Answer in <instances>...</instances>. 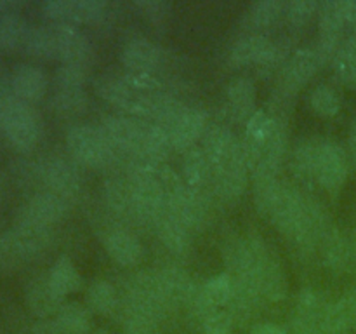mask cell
Returning <instances> with one entry per match:
<instances>
[{
  "label": "cell",
  "mask_w": 356,
  "mask_h": 334,
  "mask_svg": "<svg viewBox=\"0 0 356 334\" xmlns=\"http://www.w3.org/2000/svg\"><path fill=\"white\" fill-rule=\"evenodd\" d=\"M205 334H232L233 315L226 310H216L204 319Z\"/></svg>",
  "instance_id": "cell-44"
},
{
  "label": "cell",
  "mask_w": 356,
  "mask_h": 334,
  "mask_svg": "<svg viewBox=\"0 0 356 334\" xmlns=\"http://www.w3.org/2000/svg\"><path fill=\"white\" fill-rule=\"evenodd\" d=\"M52 233L47 226L16 223L0 237V263H16L40 254L51 244Z\"/></svg>",
  "instance_id": "cell-3"
},
{
  "label": "cell",
  "mask_w": 356,
  "mask_h": 334,
  "mask_svg": "<svg viewBox=\"0 0 356 334\" xmlns=\"http://www.w3.org/2000/svg\"><path fill=\"white\" fill-rule=\"evenodd\" d=\"M334 68H336L337 77L348 84L350 87H356V52L350 51L348 47H341L339 54L334 59Z\"/></svg>",
  "instance_id": "cell-40"
},
{
  "label": "cell",
  "mask_w": 356,
  "mask_h": 334,
  "mask_svg": "<svg viewBox=\"0 0 356 334\" xmlns=\"http://www.w3.org/2000/svg\"><path fill=\"white\" fill-rule=\"evenodd\" d=\"M183 174L188 186L195 190H198L209 180V176H212L211 162L204 150L198 146H191L186 150L183 157Z\"/></svg>",
  "instance_id": "cell-28"
},
{
  "label": "cell",
  "mask_w": 356,
  "mask_h": 334,
  "mask_svg": "<svg viewBox=\"0 0 356 334\" xmlns=\"http://www.w3.org/2000/svg\"><path fill=\"white\" fill-rule=\"evenodd\" d=\"M87 79H89L87 65H79V63H63L56 73L59 87H83Z\"/></svg>",
  "instance_id": "cell-39"
},
{
  "label": "cell",
  "mask_w": 356,
  "mask_h": 334,
  "mask_svg": "<svg viewBox=\"0 0 356 334\" xmlns=\"http://www.w3.org/2000/svg\"><path fill=\"white\" fill-rule=\"evenodd\" d=\"M89 97H87L83 87H59L52 96V106L63 115L80 113L87 108Z\"/></svg>",
  "instance_id": "cell-37"
},
{
  "label": "cell",
  "mask_w": 356,
  "mask_h": 334,
  "mask_svg": "<svg viewBox=\"0 0 356 334\" xmlns=\"http://www.w3.org/2000/svg\"><path fill=\"white\" fill-rule=\"evenodd\" d=\"M118 305V296L113 285L106 280H96L87 289V306L101 315H110Z\"/></svg>",
  "instance_id": "cell-34"
},
{
  "label": "cell",
  "mask_w": 356,
  "mask_h": 334,
  "mask_svg": "<svg viewBox=\"0 0 356 334\" xmlns=\"http://www.w3.org/2000/svg\"><path fill=\"white\" fill-rule=\"evenodd\" d=\"M104 197H106L108 207L125 219H138L132 198V188L129 181L124 180H108L104 184Z\"/></svg>",
  "instance_id": "cell-25"
},
{
  "label": "cell",
  "mask_w": 356,
  "mask_h": 334,
  "mask_svg": "<svg viewBox=\"0 0 356 334\" xmlns=\"http://www.w3.org/2000/svg\"><path fill=\"white\" fill-rule=\"evenodd\" d=\"M101 131L110 141L115 153H132L138 155L139 139H141V120L124 117V115H108L101 122Z\"/></svg>",
  "instance_id": "cell-12"
},
{
  "label": "cell",
  "mask_w": 356,
  "mask_h": 334,
  "mask_svg": "<svg viewBox=\"0 0 356 334\" xmlns=\"http://www.w3.org/2000/svg\"><path fill=\"white\" fill-rule=\"evenodd\" d=\"M322 66L315 47H301L289 56L287 63L284 65L277 86V103L278 106H287L292 97L299 90L302 84L308 82L316 70Z\"/></svg>",
  "instance_id": "cell-5"
},
{
  "label": "cell",
  "mask_w": 356,
  "mask_h": 334,
  "mask_svg": "<svg viewBox=\"0 0 356 334\" xmlns=\"http://www.w3.org/2000/svg\"><path fill=\"white\" fill-rule=\"evenodd\" d=\"M134 6L143 16L152 21L165 19L167 14L170 13V2H165V0H136Z\"/></svg>",
  "instance_id": "cell-45"
},
{
  "label": "cell",
  "mask_w": 356,
  "mask_h": 334,
  "mask_svg": "<svg viewBox=\"0 0 356 334\" xmlns=\"http://www.w3.org/2000/svg\"><path fill=\"white\" fill-rule=\"evenodd\" d=\"M343 3V14L346 23L356 24V0H341Z\"/></svg>",
  "instance_id": "cell-48"
},
{
  "label": "cell",
  "mask_w": 356,
  "mask_h": 334,
  "mask_svg": "<svg viewBox=\"0 0 356 334\" xmlns=\"http://www.w3.org/2000/svg\"><path fill=\"white\" fill-rule=\"evenodd\" d=\"M318 327L322 334H348V331L353 327V322L343 299L325 303Z\"/></svg>",
  "instance_id": "cell-31"
},
{
  "label": "cell",
  "mask_w": 356,
  "mask_h": 334,
  "mask_svg": "<svg viewBox=\"0 0 356 334\" xmlns=\"http://www.w3.org/2000/svg\"><path fill=\"white\" fill-rule=\"evenodd\" d=\"M2 129L7 139L17 150H31L40 138L42 124L37 111L26 101L17 100L16 96H7L3 101Z\"/></svg>",
  "instance_id": "cell-1"
},
{
  "label": "cell",
  "mask_w": 356,
  "mask_h": 334,
  "mask_svg": "<svg viewBox=\"0 0 356 334\" xmlns=\"http://www.w3.org/2000/svg\"><path fill=\"white\" fill-rule=\"evenodd\" d=\"M6 94L0 93V127H2V113H3V101H6Z\"/></svg>",
  "instance_id": "cell-52"
},
{
  "label": "cell",
  "mask_w": 356,
  "mask_h": 334,
  "mask_svg": "<svg viewBox=\"0 0 356 334\" xmlns=\"http://www.w3.org/2000/svg\"><path fill=\"white\" fill-rule=\"evenodd\" d=\"M68 212V198L54 193V191H40L33 195L17 212L16 223H28V225L47 226L58 223Z\"/></svg>",
  "instance_id": "cell-10"
},
{
  "label": "cell",
  "mask_w": 356,
  "mask_h": 334,
  "mask_svg": "<svg viewBox=\"0 0 356 334\" xmlns=\"http://www.w3.org/2000/svg\"><path fill=\"white\" fill-rule=\"evenodd\" d=\"M28 30L30 26L17 13L0 17V51H10L23 45Z\"/></svg>",
  "instance_id": "cell-33"
},
{
  "label": "cell",
  "mask_w": 356,
  "mask_h": 334,
  "mask_svg": "<svg viewBox=\"0 0 356 334\" xmlns=\"http://www.w3.org/2000/svg\"><path fill=\"white\" fill-rule=\"evenodd\" d=\"M256 284L261 298H266L270 301H280L287 294V278H285L284 267L271 247H268L257 264Z\"/></svg>",
  "instance_id": "cell-14"
},
{
  "label": "cell",
  "mask_w": 356,
  "mask_h": 334,
  "mask_svg": "<svg viewBox=\"0 0 356 334\" xmlns=\"http://www.w3.org/2000/svg\"><path fill=\"white\" fill-rule=\"evenodd\" d=\"M21 7V2H16V0H0V17L6 16V14L16 13Z\"/></svg>",
  "instance_id": "cell-50"
},
{
  "label": "cell",
  "mask_w": 356,
  "mask_h": 334,
  "mask_svg": "<svg viewBox=\"0 0 356 334\" xmlns=\"http://www.w3.org/2000/svg\"><path fill=\"white\" fill-rule=\"evenodd\" d=\"M167 131L174 148L188 150L195 146V141L207 131V117L200 108L184 106L179 117L167 127Z\"/></svg>",
  "instance_id": "cell-16"
},
{
  "label": "cell",
  "mask_w": 356,
  "mask_h": 334,
  "mask_svg": "<svg viewBox=\"0 0 356 334\" xmlns=\"http://www.w3.org/2000/svg\"><path fill=\"white\" fill-rule=\"evenodd\" d=\"M10 89L21 101H38L47 90V77L38 66L19 65L14 68L10 79Z\"/></svg>",
  "instance_id": "cell-18"
},
{
  "label": "cell",
  "mask_w": 356,
  "mask_h": 334,
  "mask_svg": "<svg viewBox=\"0 0 356 334\" xmlns=\"http://www.w3.org/2000/svg\"><path fill=\"white\" fill-rule=\"evenodd\" d=\"M228 108L236 120H249L254 113V104H256V86L247 77H236L229 82L228 90Z\"/></svg>",
  "instance_id": "cell-22"
},
{
  "label": "cell",
  "mask_w": 356,
  "mask_h": 334,
  "mask_svg": "<svg viewBox=\"0 0 356 334\" xmlns=\"http://www.w3.org/2000/svg\"><path fill=\"white\" fill-rule=\"evenodd\" d=\"M156 275H159L163 291H165L172 306L176 303H191L195 292L198 291L190 275L177 267H167L156 271Z\"/></svg>",
  "instance_id": "cell-23"
},
{
  "label": "cell",
  "mask_w": 356,
  "mask_h": 334,
  "mask_svg": "<svg viewBox=\"0 0 356 334\" xmlns=\"http://www.w3.org/2000/svg\"><path fill=\"white\" fill-rule=\"evenodd\" d=\"M56 322L65 334H89L90 313L86 306L76 301L63 303L56 315Z\"/></svg>",
  "instance_id": "cell-30"
},
{
  "label": "cell",
  "mask_w": 356,
  "mask_h": 334,
  "mask_svg": "<svg viewBox=\"0 0 356 334\" xmlns=\"http://www.w3.org/2000/svg\"><path fill=\"white\" fill-rule=\"evenodd\" d=\"M320 247L323 261L334 271H350L356 268V247L351 235H344L341 230L330 226Z\"/></svg>",
  "instance_id": "cell-15"
},
{
  "label": "cell",
  "mask_w": 356,
  "mask_h": 334,
  "mask_svg": "<svg viewBox=\"0 0 356 334\" xmlns=\"http://www.w3.org/2000/svg\"><path fill=\"white\" fill-rule=\"evenodd\" d=\"M40 180L49 186V191L68 198L75 195L80 188V173L75 164L61 157H49L38 166Z\"/></svg>",
  "instance_id": "cell-11"
},
{
  "label": "cell",
  "mask_w": 356,
  "mask_h": 334,
  "mask_svg": "<svg viewBox=\"0 0 356 334\" xmlns=\"http://www.w3.org/2000/svg\"><path fill=\"white\" fill-rule=\"evenodd\" d=\"M47 277L54 291L59 296H63V298L75 292L80 287V284H82V277H80L79 270H76V267L68 256L58 257L56 263L52 264L51 271L47 273Z\"/></svg>",
  "instance_id": "cell-26"
},
{
  "label": "cell",
  "mask_w": 356,
  "mask_h": 334,
  "mask_svg": "<svg viewBox=\"0 0 356 334\" xmlns=\"http://www.w3.org/2000/svg\"><path fill=\"white\" fill-rule=\"evenodd\" d=\"M96 90L104 101L115 104V106L122 108V110L127 111L129 106L134 101L136 94L127 84L124 82L122 77H111V75H103L96 80Z\"/></svg>",
  "instance_id": "cell-29"
},
{
  "label": "cell",
  "mask_w": 356,
  "mask_h": 334,
  "mask_svg": "<svg viewBox=\"0 0 356 334\" xmlns=\"http://www.w3.org/2000/svg\"><path fill=\"white\" fill-rule=\"evenodd\" d=\"M250 334H287V333H285L284 327L277 326V324L261 322V324H257V326L252 327Z\"/></svg>",
  "instance_id": "cell-47"
},
{
  "label": "cell",
  "mask_w": 356,
  "mask_h": 334,
  "mask_svg": "<svg viewBox=\"0 0 356 334\" xmlns=\"http://www.w3.org/2000/svg\"><path fill=\"white\" fill-rule=\"evenodd\" d=\"M282 56L284 51L280 45L264 35H247L238 38L229 49V61L238 66L252 63L261 66H275Z\"/></svg>",
  "instance_id": "cell-9"
},
{
  "label": "cell",
  "mask_w": 356,
  "mask_h": 334,
  "mask_svg": "<svg viewBox=\"0 0 356 334\" xmlns=\"http://www.w3.org/2000/svg\"><path fill=\"white\" fill-rule=\"evenodd\" d=\"M124 334H160L159 320L136 312H127L124 320Z\"/></svg>",
  "instance_id": "cell-42"
},
{
  "label": "cell",
  "mask_w": 356,
  "mask_h": 334,
  "mask_svg": "<svg viewBox=\"0 0 356 334\" xmlns=\"http://www.w3.org/2000/svg\"><path fill=\"white\" fill-rule=\"evenodd\" d=\"M155 226L160 240H162L167 249L172 250L174 254L188 253L191 246L190 230L183 223L177 221L172 214H169V211H165V214L155 223Z\"/></svg>",
  "instance_id": "cell-24"
},
{
  "label": "cell",
  "mask_w": 356,
  "mask_h": 334,
  "mask_svg": "<svg viewBox=\"0 0 356 334\" xmlns=\"http://www.w3.org/2000/svg\"><path fill=\"white\" fill-rule=\"evenodd\" d=\"M23 47L38 58H56V37L52 24L51 26H31L24 38Z\"/></svg>",
  "instance_id": "cell-36"
},
{
  "label": "cell",
  "mask_w": 356,
  "mask_h": 334,
  "mask_svg": "<svg viewBox=\"0 0 356 334\" xmlns=\"http://www.w3.org/2000/svg\"><path fill=\"white\" fill-rule=\"evenodd\" d=\"M94 334H110V333H108V331H104V329H99V331H96Z\"/></svg>",
  "instance_id": "cell-53"
},
{
  "label": "cell",
  "mask_w": 356,
  "mask_h": 334,
  "mask_svg": "<svg viewBox=\"0 0 356 334\" xmlns=\"http://www.w3.org/2000/svg\"><path fill=\"white\" fill-rule=\"evenodd\" d=\"M305 197L306 195L301 193L294 184L280 181V184L277 188V193L273 197V202H271L270 209H268L266 216H270L275 226L287 239L294 232L296 225H298L299 218H301Z\"/></svg>",
  "instance_id": "cell-8"
},
{
  "label": "cell",
  "mask_w": 356,
  "mask_h": 334,
  "mask_svg": "<svg viewBox=\"0 0 356 334\" xmlns=\"http://www.w3.org/2000/svg\"><path fill=\"white\" fill-rule=\"evenodd\" d=\"M212 177L218 193L225 200H235L242 195L247 186V173H249V164L242 150V141L236 148L226 153L219 160L211 164Z\"/></svg>",
  "instance_id": "cell-6"
},
{
  "label": "cell",
  "mask_w": 356,
  "mask_h": 334,
  "mask_svg": "<svg viewBox=\"0 0 356 334\" xmlns=\"http://www.w3.org/2000/svg\"><path fill=\"white\" fill-rule=\"evenodd\" d=\"M320 37L343 38V28L346 24L341 0H329L320 3Z\"/></svg>",
  "instance_id": "cell-35"
},
{
  "label": "cell",
  "mask_w": 356,
  "mask_h": 334,
  "mask_svg": "<svg viewBox=\"0 0 356 334\" xmlns=\"http://www.w3.org/2000/svg\"><path fill=\"white\" fill-rule=\"evenodd\" d=\"M320 138H302L292 150L291 167L292 173L301 180L315 177L316 153H318Z\"/></svg>",
  "instance_id": "cell-27"
},
{
  "label": "cell",
  "mask_w": 356,
  "mask_h": 334,
  "mask_svg": "<svg viewBox=\"0 0 356 334\" xmlns=\"http://www.w3.org/2000/svg\"><path fill=\"white\" fill-rule=\"evenodd\" d=\"M170 148H172V141H170L169 131L163 125L141 120V139H139L138 155L134 157H143V159L159 164L169 155Z\"/></svg>",
  "instance_id": "cell-21"
},
{
  "label": "cell",
  "mask_w": 356,
  "mask_h": 334,
  "mask_svg": "<svg viewBox=\"0 0 356 334\" xmlns=\"http://www.w3.org/2000/svg\"><path fill=\"white\" fill-rule=\"evenodd\" d=\"M31 334H65L59 324L56 320H38L33 327H31Z\"/></svg>",
  "instance_id": "cell-46"
},
{
  "label": "cell",
  "mask_w": 356,
  "mask_h": 334,
  "mask_svg": "<svg viewBox=\"0 0 356 334\" xmlns=\"http://www.w3.org/2000/svg\"><path fill=\"white\" fill-rule=\"evenodd\" d=\"M66 146L79 164L87 167H103L117 155L101 127L76 124L66 132Z\"/></svg>",
  "instance_id": "cell-2"
},
{
  "label": "cell",
  "mask_w": 356,
  "mask_h": 334,
  "mask_svg": "<svg viewBox=\"0 0 356 334\" xmlns=\"http://www.w3.org/2000/svg\"><path fill=\"white\" fill-rule=\"evenodd\" d=\"M312 108L322 117H334L341 108V100L336 90L329 86H318L309 96Z\"/></svg>",
  "instance_id": "cell-38"
},
{
  "label": "cell",
  "mask_w": 356,
  "mask_h": 334,
  "mask_svg": "<svg viewBox=\"0 0 356 334\" xmlns=\"http://www.w3.org/2000/svg\"><path fill=\"white\" fill-rule=\"evenodd\" d=\"M162 59V51L156 44L148 38H132L122 49V63L129 72H148L152 73Z\"/></svg>",
  "instance_id": "cell-20"
},
{
  "label": "cell",
  "mask_w": 356,
  "mask_h": 334,
  "mask_svg": "<svg viewBox=\"0 0 356 334\" xmlns=\"http://www.w3.org/2000/svg\"><path fill=\"white\" fill-rule=\"evenodd\" d=\"M285 6L280 0H257L243 14V21L250 28L271 26L284 14Z\"/></svg>",
  "instance_id": "cell-32"
},
{
  "label": "cell",
  "mask_w": 356,
  "mask_h": 334,
  "mask_svg": "<svg viewBox=\"0 0 356 334\" xmlns=\"http://www.w3.org/2000/svg\"><path fill=\"white\" fill-rule=\"evenodd\" d=\"M0 93H2V79H0Z\"/></svg>",
  "instance_id": "cell-54"
},
{
  "label": "cell",
  "mask_w": 356,
  "mask_h": 334,
  "mask_svg": "<svg viewBox=\"0 0 356 334\" xmlns=\"http://www.w3.org/2000/svg\"><path fill=\"white\" fill-rule=\"evenodd\" d=\"M170 306L172 305L163 291L156 271H141L132 277L127 291V312L143 313L159 320Z\"/></svg>",
  "instance_id": "cell-4"
},
{
  "label": "cell",
  "mask_w": 356,
  "mask_h": 334,
  "mask_svg": "<svg viewBox=\"0 0 356 334\" xmlns=\"http://www.w3.org/2000/svg\"><path fill=\"white\" fill-rule=\"evenodd\" d=\"M122 79H124V82L127 84L134 93L139 94L160 93V89H162L160 80L155 79V77L148 72H127Z\"/></svg>",
  "instance_id": "cell-43"
},
{
  "label": "cell",
  "mask_w": 356,
  "mask_h": 334,
  "mask_svg": "<svg viewBox=\"0 0 356 334\" xmlns=\"http://www.w3.org/2000/svg\"><path fill=\"white\" fill-rule=\"evenodd\" d=\"M348 143H350V155L356 166V117L350 124V136H348Z\"/></svg>",
  "instance_id": "cell-49"
},
{
  "label": "cell",
  "mask_w": 356,
  "mask_h": 334,
  "mask_svg": "<svg viewBox=\"0 0 356 334\" xmlns=\"http://www.w3.org/2000/svg\"><path fill=\"white\" fill-rule=\"evenodd\" d=\"M294 334H322V331L318 327H315V329H296Z\"/></svg>",
  "instance_id": "cell-51"
},
{
  "label": "cell",
  "mask_w": 356,
  "mask_h": 334,
  "mask_svg": "<svg viewBox=\"0 0 356 334\" xmlns=\"http://www.w3.org/2000/svg\"><path fill=\"white\" fill-rule=\"evenodd\" d=\"M56 37V58L63 63H79L87 65L92 56V45L89 38L73 24L56 23L52 24Z\"/></svg>",
  "instance_id": "cell-13"
},
{
  "label": "cell",
  "mask_w": 356,
  "mask_h": 334,
  "mask_svg": "<svg viewBox=\"0 0 356 334\" xmlns=\"http://www.w3.org/2000/svg\"><path fill=\"white\" fill-rule=\"evenodd\" d=\"M318 9L320 3H316L315 0H294V2L285 6L284 13L292 24L301 26V24L308 23V21L315 16Z\"/></svg>",
  "instance_id": "cell-41"
},
{
  "label": "cell",
  "mask_w": 356,
  "mask_h": 334,
  "mask_svg": "<svg viewBox=\"0 0 356 334\" xmlns=\"http://www.w3.org/2000/svg\"><path fill=\"white\" fill-rule=\"evenodd\" d=\"M26 305L35 317L45 320L52 315H58L59 308L63 306V296L54 291L47 275L35 277L26 285Z\"/></svg>",
  "instance_id": "cell-17"
},
{
  "label": "cell",
  "mask_w": 356,
  "mask_h": 334,
  "mask_svg": "<svg viewBox=\"0 0 356 334\" xmlns=\"http://www.w3.org/2000/svg\"><path fill=\"white\" fill-rule=\"evenodd\" d=\"M348 177V155L343 146L334 139L320 138L318 153H316L315 180L325 190L339 191Z\"/></svg>",
  "instance_id": "cell-7"
},
{
  "label": "cell",
  "mask_w": 356,
  "mask_h": 334,
  "mask_svg": "<svg viewBox=\"0 0 356 334\" xmlns=\"http://www.w3.org/2000/svg\"><path fill=\"white\" fill-rule=\"evenodd\" d=\"M106 253L120 264H134L141 260L143 247L138 237L127 228L115 226L103 235Z\"/></svg>",
  "instance_id": "cell-19"
}]
</instances>
